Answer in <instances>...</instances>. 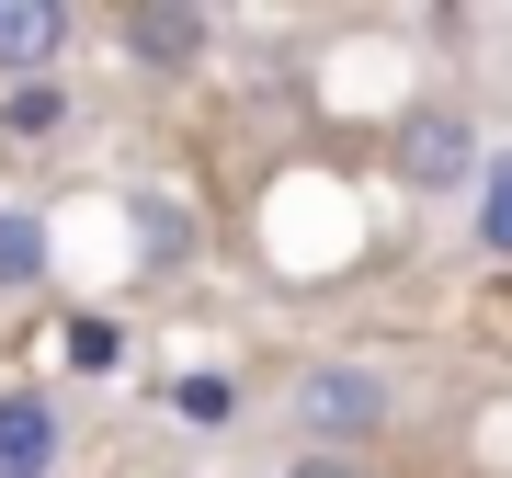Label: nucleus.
Listing matches in <instances>:
<instances>
[{
    "label": "nucleus",
    "mask_w": 512,
    "mask_h": 478,
    "mask_svg": "<svg viewBox=\"0 0 512 478\" xmlns=\"http://www.w3.org/2000/svg\"><path fill=\"white\" fill-rule=\"evenodd\" d=\"M296 422H308L319 444H342V433H376V422H387V387H376L365 365H319L308 387H296Z\"/></svg>",
    "instance_id": "obj_1"
},
{
    "label": "nucleus",
    "mask_w": 512,
    "mask_h": 478,
    "mask_svg": "<svg viewBox=\"0 0 512 478\" xmlns=\"http://www.w3.org/2000/svg\"><path fill=\"white\" fill-rule=\"evenodd\" d=\"M399 171H410L421 194H444V183L478 171V137L456 126V114H410V126H399Z\"/></svg>",
    "instance_id": "obj_2"
},
{
    "label": "nucleus",
    "mask_w": 512,
    "mask_h": 478,
    "mask_svg": "<svg viewBox=\"0 0 512 478\" xmlns=\"http://www.w3.org/2000/svg\"><path fill=\"white\" fill-rule=\"evenodd\" d=\"M126 46L148 57V69H194V57H205V12H183V0H148V12H126Z\"/></svg>",
    "instance_id": "obj_3"
},
{
    "label": "nucleus",
    "mask_w": 512,
    "mask_h": 478,
    "mask_svg": "<svg viewBox=\"0 0 512 478\" xmlns=\"http://www.w3.org/2000/svg\"><path fill=\"white\" fill-rule=\"evenodd\" d=\"M46 467H57V410L12 387L0 399V478H46Z\"/></svg>",
    "instance_id": "obj_4"
},
{
    "label": "nucleus",
    "mask_w": 512,
    "mask_h": 478,
    "mask_svg": "<svg viewBox=\"0 0 512 478\" xmlns=\"http://www.w3.org/2000/svg\"><path fill=\"white\" fill-rule=\"evenodd\" d=\"M57 46H69V12H57V0H0V69L35 80Z\"/></svg>",
    "instance_id": "obj_5"
},
{
    "label": "nucleus",
    "mask_w": 512,
    "mask_h": 478,
    "mask_svg": "<svg viewBox=\"0 0 512 478\" xmlns=\"http://www.w3.org/2000/svg\"><path fill=\"white\" fill-rule=\"evenodd\" d=\"M46 274V228L35 217H0V285H35Z\"/></svg>",
    "instance_id": "obj_6"
},
{
    "label": "nucleus",
    "mask_w": 512,
    "mask_h": 478,
    "mask_svg": "<svg viewBox=\"0 0 512 478\" xmlns=\"http://www.w3.org/2000/svg\"><path fill=\"white\" fill-rule=\"evenodd\" d=\"M478 239L512 262V160H490V194H478Z\"/></svg>",
    "instance_id": "obj_7"
},
{
    "label": "nucleus",
    "mask_w": 512,
    "mask_h": 478,
    "mask_svg": "<svg viewBox=\"0 0 512 478\" xmlns=\"http://www.w3.org/2000/svg\"><path fill=\"white\" fill-rule=\"evenodd\" d=\"M57 126V92H46V80H23V92H12V137H46Z\"/></svg>",
    "instance_id": "obj_8"
},
{
    "label": "nucleus",
    "mask_w": 512,
    "mask_h": 478,
    "mask_svg": "<svg viewBox=\"0 0 512 478\" xmlns=\"http://www.w3.org/2000/svg\"><path fill=\"white\" fill-rule=\"evenodd\" d=\"M296 478H353V467H330V456H308V467H296Z\"/></svg>",
    "instance_id": "obj_9"
}]
</instances>
